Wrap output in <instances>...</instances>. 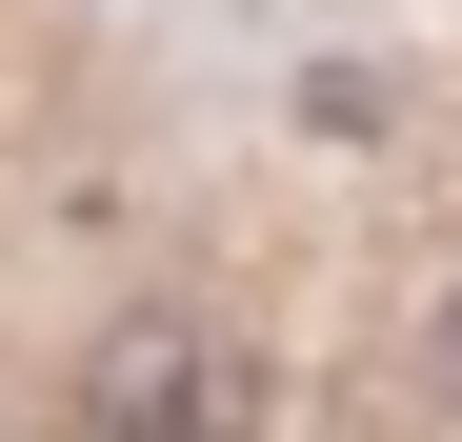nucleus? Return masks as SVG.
Masks as SVG:
<instances>
[{"instance_id": "nucleus-2", "label": "nucleus", "mask_w": 462, "mask_h": 442, "mask_svg": "<svg viewBox=\"0 0 462 442\" xmlns=\"http://www.w3.org/2000/svg\"><path fill=\"white\" fill-rule=\"evenodd\" d=\"M422 402H442V422H462V262H442V281H422Z\"/></svg>"}, {"instance_id": "nucleus-1", "label": "nucleus", "mask_w": 462, "mask_h": 442, "mask_svg": "<svg viewBox=\"0 0 462 442\" xmlns=\"http://www.w3.org/2000/svg\"><path fill=\"white\" fill-rule=\"evenodd\" d=\"M242 402H262V362H242V322L201 281L101 302L81 362H60V442H242Z\"/></svg>"}]
</instances>
